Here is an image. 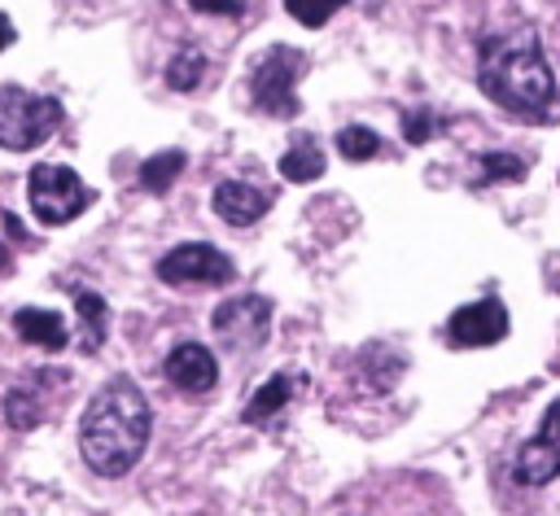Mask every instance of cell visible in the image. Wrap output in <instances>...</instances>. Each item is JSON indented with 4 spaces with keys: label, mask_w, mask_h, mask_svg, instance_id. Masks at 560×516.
<instances>
[{
    "label": "cell",
    "mask_w": 560,
    "mask_h": 516,
    "mask_svg": "<svg viewBox=\"0 0 560 516\" xmlns=\"http://www.w3.org/2000/svg\"><path fill=\"white\" fill-rule=\"evenodd\" d=\"M232 275H236L232 258L223 249H214L210 241H188L158 258L162 284H228Z\"/></svg>",
    "instance_id": "cell-7"
},
{
    "label": "cell",
    "mask_w": 560,
    "mask_h": 516,
    "mask_svg": "<svg viewBox=\"0 0 560 516\" xmlns=\"http://www.w3.org/2000/svg\"><path fill=\"white\" fill-rule=\"evenodd\" d=\"M210 328H214L219 345H228L232 354H249L271 337V297H262V293L228 297L210 315Z\"/></svg>",
    "instance_id": "cell-6"
},
{
    "label": "cell",
    "mask_w": 560,
    "mask_h": 516,
    "mask_svg": "<svg viewBox=\"0 0 560 516\" xmlns=\"http://www.w3.org/2000/svg\"><path fill=\"white\" fill-rule=\"evenodd\" d=\"M162 372H166V380H171L175 389H184V394H210L214 380H219V363H214L210 345H201V341H179V345L166 354Z\"/></svg>",
    "instance_id": "cell-10"
},
{
    "label": "cell",
    "mask_w": 560,
    "mask_h": 516,
    "mask_svg": "<svg viewBox=\"0 0 560 516\" xmlns=\"http://www.w3.org/2000/svg\"><path fill=\"white\" fill-rule=\"evenodd\" d=\"M201 74H206V57H201L197 48H188V44L166 61V83H171L175 92H192V87L201 83Z\"/></svg>",
    "instance_id": "cell-19"
},
{
    "label": "cell",
    "mask_w": 560,
    "mask_h": 516,
    "mask_svg": "<svg viewBox=\"0 0 560 516\" xmlns=\"http://www.w3.org/2000/svg\"><path fill=\"white\" fill-rule=\"evenodd\" d=\"M13 39H18V31H13V22H9L4 13H0V52H4V48H9Z\"/></svg>",
    "instance_id": "cell-24"
},
{
    "label": "cell",
    "mask_w": 560,
    "mask_h": 516,
    "mask_svg": "<svg viewBox=\"0 0 560 516\" xmlns=\"http://www.w3.org/2000/svg\"><path fill=\"white\" fill-rule=\"evenodd\" d=\"M477 171H481V179L516 184V179H525V157H516V153H481Z\"/></svg>",
    "instance_id": "cell-20"
},
{
    "label": "cell",
    "mask_w": 560,
    "mask_h": 516,
    "mask_svg": "<svg viewBox=\"0 0 560 516\" xmlns=\"http://www.w3.org/2000/svg\"><path fill=\"white\" fill-rule=\"evenodd\" d=\"M302 52L289 44H271L249 74V101L254 109L271 114V118H298V74H302Z\"/></svg>",
    "instance_id": "cell-5"
},
{
    "label": "cell",
    "mask_w": 560,
    "mask_h": 516,
    "mask_svg": "<svg viewBox=\"0 0 560 516\" xmlns=\"http://www.w3.org/2000/svg\"><path fill=\"white\" fill-rule=\"evenodd\" d=\"M184 166H188V153L184 149H162V153H153V157L140 162V188L144 192H166L179 179Z\"/></svg>",
    "instance_id": "cell-15"
},
{
    "label": "cell",
    "mask_w": 560,
    "mask_h": 516,
    "mask_svg": "<svg viewBox=\"0 0 560 516\" xmlns=\"http://www.w3.org/2000/svg\"><path fill=\"white\" fill-rule=\"evenodd\" d=\"M438 118H433V109H402V136H407V144H424V140H433L438 136Z\"/></svg>",
    "instance_id": "cell-22"
},
{
    "label": "cell",
    "mask_w": 560,
    "mask_h": 516,
    "mask_svg": "<svg viewBox=\"0 0 560 516\" xmlns=\"http://www.w3.org/2000/svg\"><path fill=\"white\" fill-rule=\"evenodd\" d=\"M280 175L289 184H311L324 175V149L311 140V136H293L289 149L280 153Z\"/></svg>",
    "instance_id": "cell-14"
},
{
    "label": "cell",
    "mask_w": 560,
    "mask_h": 516,
    "mask_svg": "<svg viewBox=\"0 0 560 516\" xmlns=\"http://www.w3.org/2000/svg\"><path fill=\"white\" fill-rule=\"evenodd\" d=\"M26 201H31V214H35L44 227H61V223L79 219V214L92 206V188H88L70 166L39 162V166H31V175H26Z\"/></svg>",
    "instance_id": "cell-4"
},
{
    "label": "cell",
    "mask_w": 560,
    "mask_h": 516,
    "mask_svg": "<svg viewBox=\"0 0 560 516\" xmlns=\"http://www.w3.org/2000/svg\"><path fill=\"white\" fill-rule=\"evenodd\" d=\"M381 136L372 131V127H359V122H350V127H341L337 131V153L346 157V162H372L376 153H381Z\"/></svg>",
    "instance_id": "cell-18"
},
{
    "label": "cell",
    "mask_w": 560,
    "mask_h": 516,
    "mask_svg": "<svg viewBox=\"0 0 560 516\" xmlns=\"http://www.w3.org/2000/svg\"><path fill=\"white\" fill-rule=\"evenodd\" d=\"M210 201H214V214H219L228 227H249V223H258V219L267 214V206H271V197H267L262 188L245 184V179H223Z\"/></svg>",
    "instance_id": "cell-11"
},
{
    "label": "cell",
    "mask_w": 560,
    "mask_h": 516,
    "mask_svg": "<svg viewBox=\"0 0 560 516\" xmlns=\"http://www.w3.org/2000/svg\"><path fill=\"white\" fill-rule=\"evenodd\" d=\"M341 4H350V0H284V9H289V17L293 22H302V26H324Z\"/></svg>",
    "instance_id": "cell-21"
},
{
    "label": "cell",
    "mask_w": 560,
    "mask_h": 516,
    "mask_svg": "<svg viewBox=\"0 0 560 516\" xmlns=\"http://www.w3.org/2000/svg\"><path fill=\"white\" fill-rule=\"evenodd\" d=\"M13 332L26 341V345H39V350H66L70 332H66V319L57 310H44V306H22L13 310Z\"/></svg>",
    "instance_id": "cell-12"
},
{
    "label": "cell",
    "mask_w": 560,
    "mask_h": 516,
    "mask_svg": "<svg viewBox=\"0 0 560 516\" xmlns=\"http://www.w3.org/2000/svg\"><path fill=\"white\" fill-rule=\"evenodd\" d=\"M556 477H560V398L542 411L538 433L512 459V481L525 485V490H538V485H547Z\"/></svg>",
    "instance_id": "cell-8"
},
{
    "label": "cell",
    "mask_w": 560,
    "mask_h": 516,
    "mask_svg": "<svg viewBox=\"0 0 560 516\" xmlns=\"http://www.w3.org/2000/svg\"><path fill=\"white\" fill-rule=\"evenodd\" d=\"M13 271V254H9V245L0 241V275H9Z\"/></svg>",
    "instance_id": "cell-25"
},
{
    "label": "cell",
    "mask_w": 560,
    "mask_h": 516,
    "mask_svg": "<svg viewBox=\"0 0 560 516\" xmlns=\"http://www.w3.org/2000/svg\"><path fill=\"white\" fill-rule=\"evenodd\" d=\"M508 337V306L499 297H477L468 306H459L446 319V341L459 350H477V345H494Z\"/></svg>",
    "instance_id": "cell-9"
},
{
    "label": "cell",
    "mask_w": 560,
    "mask_h": 516,
    "mask_svg": "<svg viewBox=\"0 0 560 516\" xmlns=\"http://www.w3.org/2000/svg\"><path fill=\"white\" fill-rule=\"evenodd\" d=\"M197 13H223V17H241V0H188Z\"/></svg>",
    "instance_id": "cell-23"
},
{
    "label": "cell",
    "mask_w": 560,
    "mask_h": 516,
    "mask_svg": "<svg viewBox=\"0 0 560 516\" xmlns=\"http://www.w3.org/2000/svg\"><path fill=\"white\" fill-rule=\"evenodd\" d=\"M289 398H293V376L276 372V376L249 398V407H245V424H262V420H271Z\"/></svg>",
    "instance_id": "cell-16"
},
{
    "label": "cell",
    "mask_w": 560,
    "mask_h": 516,
    "mask_svg": "<svg viewBox=\"0 0 560 516\" xmlns=\"http://www.w3.org/2000/svg\"><path fill=\"white\" fill-rule=\"evenodd\" d=\"M57 127H61V101L57 96H39V92H26L18 83L0 87V149H9V153L39 149Z\"/></svg>",
    "instance_id": "cell-3"
},
{
    "label": "cell",
    "mask_w": 560,
    "mask_h": 516,
    "mask_svg": "<svg viewBox=\"0 0 560 516\" xmlns=\"http://www.w3.org/2000/svg\"><path fill=\"white\" fill-rule=\"evenodd\" d=\"M153 433L149 398L131 376H109L79 415V455L96 477H127Z\"/></svg>",
    "instance_id": "cell-1"
},
{
    "label": "cell",
    "mask_w": 560,
    "mask_h": 516,
    "mask_svg": "<svg viewBox=\"0 0 560 516\" xmlns=\"http://www.w3.org/2000/svg\"><path fill=\"white\" fill-rule=\"evenodd\" d=\"M70 293H74V310H79V350L96 354L105 345V332H109V306L92 289H70Z\"/></svg>",
    "instance_id": "cell-13"
},
{
    "label": "cell",
    "mask_w": 560,
    "mask_h": 516,
    "mask_svg": "<svg viewBox=\"0 0 560 516\" xmlns=\"http://www.w3.org/2000/svg\"><path fill=\"white\" fill-rule=\"evenodd\" d=\"M4 420H9L13 429H35V424L44 420V398H39V389L13 385V389L4 394Z\"/></svg>",
    "instance_id": "cell-17"
},
{
    "label": "cell",
    "mask_w": 560,
    "mask_h": 516,
    "mask_svg": "<svg viewBox=\"0 0 560 516\" xmlns=\"http://www.w3.org/2000/svg\"><path fill=\"white\" fill-rule=\"evenodd\" d=\"M477 83L481 92L521 118H538L556 96V74L542 57V44L534 31L490 35L477 48Z\"/></svg>",
    "instance_id": "cell-2"
}]
</instances>
